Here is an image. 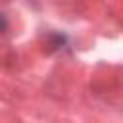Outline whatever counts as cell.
Returning <instances> with one entry per match:
<instances>
[{
  "label": "cell",
  "mask_w": 123,
  "mask_h": 123,
  "mask_svg": "<svg viewBox=\"0 0 123 123\" xmlns=\"http://www.w3.org/2000/svg\"><path fill=\"white\" fill-rule=\"evenodd\" d=\"M4 29H6V19H4V15L0 13V33H4Z\"/></svg>",
  "instance_id": "cell-1"
}]
</instances>
